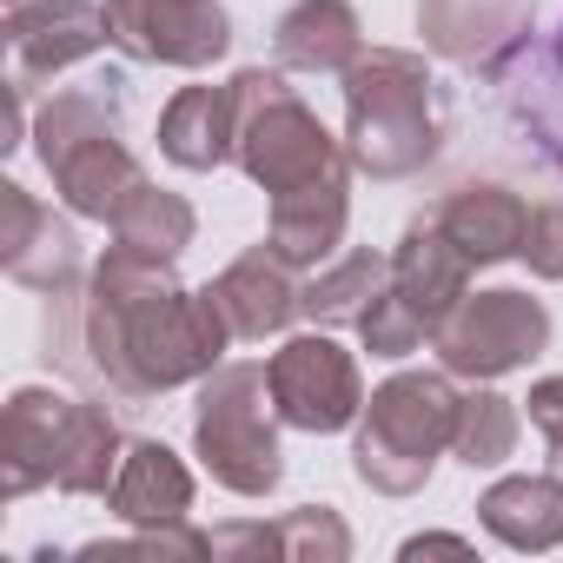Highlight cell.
<instances>
[{
  "mask_svg": "<svg viewBox=\"0 0 563 563\" xmlns=\"http://www.w3.org/2000/svg\"><path fill=\"white\" fill-rule=\"evenodd\" d=\"M358 339H365V352H372V358H411V352L431 339V325L411 312V299H405L398 286H385V292H378V306L358 319Z\"/></svg>",
  "mask_w": 563,
  "mask_h": 563,
  "instance_id": "cell-27",
  "label": "cell"
},
{
  "mask_svg": "<svg viewBox=\"0 0 563 563\" xmlns=\"http://www.w3.org/2000/svg\"><path fill=\"white\" fill-rule=\"evenodd\" d=\"M113 47L159 67H212L232 47V21L219 0H107Z\"/></svg>",
  "mask_w": 563,
  "mask_h": 563,
  "instance_id": "cell-10",
  "label": "cell"
},
{
  "mask_svg": "<svg viewBox=\"0 0 563 563\" xmlns=\"http://www.w3.org/2000/svg\"><path fill=\"white\" fill-rule=\"evenodd\" d=\"M431 345L451 378H504L550 345V312L530 292H464Z\"/></svg>",
  "mask_w": 563,
  "mask_h": 563,
  "instance_id": "cell-7",
  "label": "cell"
},
{
  "mask_svg": "<svg viewBox=\"0 0 563 563\" xmlns=\"http://www.w3.org/2000/svg\"><path fill=\"white\" fill-rule=\"evenodd\" d=\"M523 405H530V424H537V438L550 451V471L563 477V378H537Z\"/></svg>",
  "mask_w": 563,
  "mask_h": 563,
  "instance_id": "cell-29",
  "label": "cell"
},
{
  "mask_svg": "<svg viewBox=\"0 0 563 563\" xmlns=\"http://www.w3.org/2000/svg\"><path fill=\"white\" fill-rule=\"evenodd\" d=\"M457 438V391L444 372H398L365 398V424L352 444V471L385 490V497H411L431 484L438 457Z\"/></svg>",
  "mask_w": 563,
  "mask_h": 563,
  "instance_id": "cell-4",
  "label": "cell"
},
{
  "mask_svg": "<svg viewBox=\"0 0 563 563\" xmlns=\"http://www.w3.org/2000/svg\"><path fill=\"white\" fill-rule=\"evenodd\" d=\"M47 173H54V186H60L67 212H80V219H107V225H113V212L126 206V192L146 179V173H140V159L126 153L120 126H113V133L80 140V146H67V153H54V159H47Z\"/></svg>",
  "mask_w": 563,
  "mask_h": 563,
  "instance_id": "cell-21",
  "label": "cell"
},
{
  "mask_svg": "<svg viewBox=\"0 0 563 563\" xmlns=\"http://www.w3.org/2000/svg\"><path fill=\"white\" fill-rule=\"evenodd\" d=\"M212 556L345 563V556H352V530L339 523V510H325V504H306V510H286L278 523H225V530H212Z\"/></svg>",
  "mask_w": 563,
  "mask_h": 563,
  "instance_id": "cell-19",
  "label": "cell"
},
{
  "mask_svg": "<svg viewBox=\"0 0 563 563\" xmlns=\"http://www.w3.org/2000/svg\"><path fill=\"white\" fill-rule=\"evenodd\" d=\"M14 8H27V0H8V14H14Z\"/></svg>",
  "mask_w": 563,
  "mask_h": 563,
  "instance_id": "cell-31",
  "label": "cell"
},
{
  "mask_svg": "<svg viewBox=\"0 0 563 563\" xmlns=\"http://www.w3.org/2000/svg\"><path fill=\"white\" fill-rule=\"evenodd\" d=\"M272 47H278V67L292 74H352V60L365 54V27L352 14V0H299V8L278 14L272 27Z\"/></svg>",
  "mask_w": 563,
  "mask_h": 563,
  "instance_id": "cell-20",
  "label": "cell"
},
{
  "mask_svg": "<svg viewBox=\"0 0 563 563\" xmlns=\"http://www.w3.org/2000/svg\"><path fill=\"white\" fill-rule=\"evenodd\" d=\"M477 517L510 550H556L563 543V477L556 471H517L497 477L477 497Z\"/></svg>",
  "mask_w": 563,
  "mask_h": 563,
  "instance_id": "cell-22",
  "label": "cell"
},
{
  "mask_svg": "<svg viewBox=\"0 0 563 563\" xmlns=\"http://www.w3.org/2000/svg\"><path fill=\"white\" fill-rule=\"evenodd\" d=\"M345 179H325V186H306V192H286L272 199V225H265V245L286 258V265H325L345 239Z\"/></svg>",
  "mask_w": 563,
  "mask_h": 563,
  "instance_id": "cell-23",
  "label": "cell"
},
{
  "mask_svg": "<svg viewBox=\"0 0 563 563\" xmlns=\"http://www.w3.org/2000/svg\"><path fill=\"white\" fill-rule=\"evenodd\" d=\"M113 41V14L100 0H27L8 14V87L34 93L41 80H60L67 67L93 60Z\"/></svg>",
  "mask_w": 563,
  "mask_h": 563,
  "instance_id": "cell-9",
  "label": "cell"
},
{
  "mask_svg": "<svg viewBox=\"0 0 563 563\" xmlns=\"http://www.w3.org/2000/svg\"><path fill=\"white\" fill-rule=\"evenodd\" d=\"M272 418H278V405H272L265 365H219V372L199 378L192 451L206 457L212 484H225L232 497H265L278 477H286Z\"/></svg>",
  "mask_w": 563,
  "mask_h": 563,
  "instance_id": "cell-6",
  "label": "cell"
},
{
  "mask_svg": "<svg viewBox=\"0 0 563 563\" xmlns=\"http://www.w3.org/2000/svg\"><path fill=\"white\" fill-rule=\"evenodd\" d=\"M299 265H286V258H278L272 245H252L245 258H232L219 278H212V299H219V312H225V325H232V339H272V332H286L306 306V286H299V278H292Z\"/></svg>",
  "mask_w": 563,
  "mask_h": 563,
  "instance_id": "cell-13",
  "label": "cell"
},
{
  "mask_svg": "<svg viewBox=\"0 0 563 563\" xmlns=\"http://www.w3.org/2000/svg\"><path fill=\"white\" fill-rule=\"evenodd\" d=\"M444 225V239L471 258V265H497V258H517L523 252V232H530V199L497 186V179H464L438 199L431 212Z\"/></svg>",
  "mask_w": 563,
  "mask_h": 563,
  "instance_id": "cell-14",
  "label": "cell"
},
{
  "mask_svg": "<svg viewBox=\"0 0 563 563\" xmlns=\"http://www.w3.org/2000/svg\"><path fill=\"white\" fill-rule=\"evenodd\" d=\"M265 378H272V405H278V424L292 431H345L352 418H365V385H358V365L339 339L325 332H306V339H286L272 358H265Z\"/></svg>",
  "mask_w": 563,
  "mask_h": 563,
  "instance_id": "cell-8",
  "label": "cell"
},
{
  "mask_svg": "<svg viewBox=\"0 0 563 563\" xmlns=\"http://www.w3.org/2000/svg\"><path fill=\"white\" fill-rule=\"evenodd\" d=\"M192 206L179 199V192H166V186H153V179H140L133 192H126V206L113 212V239L120 245H133V252H153V258H179L186 245H192Z\"/></svg>",
  "mask_w": 563,
  "mask_h": 563,
  "instance_id": "cell-25",
  "label": "cell"
},
{
  "mask_svg": "<svg viewBox=\"0 0 563 563\" xmlns=\"http://www.w3.org/2000/svg\"><path fill=\"white\" fill-rule=\"evenodd\" d=\"M107 510L120 523H140V530H166V523H186L192 510V471L159 444V438H133L113 484H107Z\"/></svg>",
  "mask_w": 563,
  "mask_h": 563,
  "instance_id": "cell-16",
  "label": "cell"
},
{
  "mask_svg": "<svg viewBox=\"0 0 563 563\" xmlns=\"http://www.w3.org/2000/svg\"><path fill=\"white\" fill-rule=\"evenodd\" d=\"M0 265L14 286L27 292H67L80 286V239L67 219H54V206H41L27 186H0Z\"/></svg>",
  "mask_w": 563,
  "mask_h": 563,
  "instance_id": "cell-11",
  "label": "cell"
},
{
  "mask_svg": "<svg viewBox=\"0 0 563 563\" xmlns=\"http://www.w3.org/2000/svg\"><path fill=\"white\" fill-rule=\"evenodd\" d=\"M0 451H8V497H27L41 484L67 497H107L126 438L100 405L67 398L54 385H21L0 418Z\"/></svg>",
  "mask_w": 563,
  "mask_h": 563,
  "instance_id": "cell-3",
  "label": "cell"
},
{
  "mask_svg": "<svg viewBox=\"0 0 563 563\" xmlns=\"http://www.w3.org/2000/svg\"><path fill=\"white\" fill-rule=\"evenodd\" d=\"M537 278H563V206L543 199L530 206V232H523V252H517Z\"/></svg>",
  "mask_w": 563,
  "mask_h": 563,
  "instance_id": "cell-28",
  "label": "cell"
},
{
  "mask_svg": "<svg viewBox=\"0 0 563 563\" xmlns=\"http://www.w3.org/2000/svg\"><path fill=\"white\" fill-rule=\"evenodd\" d=\"M385 286H391V258L372 252V245H358V252L332 258L325 272H312V286H306L299 306H306L312 325H358V319L378 306Z\"/></svg>",
  "mask_w": 563,
  "mask_h": 563,
  "instance_id": "cell-24",
  "label": "cell"
},
{
  "mask_svg": "<svg viewBox=\"0 0 563 563\" xmlns=\"http://www.w3.org/2000/svg\"><path fill=\"white\" fill-rule=\"evenodd\" d=\"M232 93H239V166L272 199L345 179L352 153L319 126V113L286 87V74L245 67V74H232Z\"/></svg>",
  "mask_w": 563,
  "mask_h": 563,
  "instance_id": "cell-5",
  "label": "cell"
},
{
  "mask_svg": "<svg viewBox=\"0 0 563 563\" xmlns=\"http://www.w3.org/2000/svg\"><path fill=\"white\" fill-rule=\"evenodd\" d=\"M424 550H457V556H464L471 543H464V537H444V530H431V537H411V543H405V556H424Z\"/></svg>",
  "mask_w": 563,
  "mask_h": 563,
  "instance_id": "cell-30",
  "label": "cell"
},
{
  "mask_svg": "<svg viewBox=\"0 0 563 563\" xmlns=\"http://www.w3.org/2000/svg\"><path fill=\"white\" fill-rule=\"evenodd\" d=\"M517 431H523V418H517L510 398H497V391H464V398H457V438H451V451H457L471 471H490V464H504V457L517 451Z\"/></svg>",
  "mask_w": 563,
  "mask_h": 563,
  "instance_id": "cell-26",
  "label": "cell"
},
{
  "mask_svg": "<svg viewBox=\"0 0 563 563\" xmlns=\"http://www.w3.org/2000/svg\"><path fill=\"white\" fill-rule=\"evenodd\" d=\"M418 27L431 54L497 80V67L530 41V0H418Z\"/></svg>",
  "mask_w": 563,
  "mask_h": 563,
  "instance_id": "cell-12",
  "label": "cell"
},
{
  "mask_svg": "<svg viewBox=\"0 0 563 563\" xmlns=\"http://www.w3.org/2000/svg\"><path fill=\"white\" fill-rule=\"evenodd\" d=\"M444 146V100L418 54L372 47L345 74V153L372 179H411Z\"/></svg>",
  "mask_w": 563,
  "mask_h": 563,
  "instance_id": "cell-2",
  "label": "cell"
},
{
  "mask_svg": "<svg viewBox=\"0 0 563 563\" xmlns=\"http://www.w3.org/2000/svg\"><path fill=\"white\" fill-rule=\"evenodd\" d=\"M391 286L411 299V312L438 332L451 312H457V299L471 292V258L444 239V225L424 212V219H411L405 225V239H398V252H391Z\"/></svg>",
  "mask_w": 563,
  "mask_h": 563,
  "instance_id": "cell-15",
  "label": "cell"
},
{
  "mask_svg": "<svg viewBox=\"0 0 563 563\" xmlns=\"http://www.w3.org/2000/svg\"><path fill=\"white\" fill-rule=\"evenodd\" d=\"M232 345V325L219 312L212 292H186L173 278V258L133 252V245H107V258L93 265L87 292H47V358L120 398H159L173 385H192L206 372H219Z\"/></svg>",
  "mask_w": 563,
  "mask_h": 563,
  "instance_id": "cell-1",
  "label": "cell"
},
{
  "mask_svg": "<svg viewBox=\"0 0 563 563\" xmlns=\"http://www.w3.org/2000/svg\"><path fill=\"white\" fill-rule=\"evenodd\" d=\"M497 80H504V100H510L517 126L537 140V153L550 166H563V27L543 34V41H523L497 67Z\"/></svg>",
  "mask_w": 563,
  "mask_h": 563,
  "instance_id": "cell-18",
  "label": "cell"
},
{
  "mask_svg": "<svg viewBox=\"0 0 563 563\" xmlns=\"http://www.w3.org/2000/svg\"><path fill=\"white\" fill-rule=\"evenodd\" d=\"M159 153L186 173H212L239 159V93L225 87H179L159 113Z\"/></svg>",
  "mask_w": 563,
  "mask_h": 563,
  "instance_id": "cell-17",
  "label": "cell"
}]
</instances>
